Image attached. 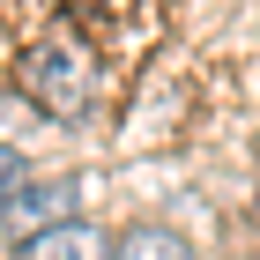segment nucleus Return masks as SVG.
I'll list each match as a JSON object with an SVG mask.
<instances>
[{
  "label": "nucleus",
  "mask_w": 260,
  "mask_h": 260,
  "mask_svg": "<svg viewBox=\"0 0 260 260\" xmlns=\"http://www.w3.org/2000/svg\"><path fill=\"white\" fill-rule=\"evenodd\" d=\"M112 260H201V245L171 223H126L112 231Z\"/></svg>",
  "instance_id": "obj_4"
},
{
  "label": "nucleus",
  "mask_w": 260,
  "mask_h": 260,
  "mask_svg": "<svg viewBox=\"0 0 260 260\" xmlns=\"http://www.w3.org/2000/svg\"><path fill=\"white\" fill-rule=\"evenodd\" d=\"M22 179H30V164H22V149H15V141H0V201L15 193Z\"/></svg>",
  "instance_id": "obj_5"
},
{
  "label": "nucleus",
  "mask_w": 260,
  "mask_h": 260,
  "mask_svg": "<svg viewBox=\"0 0 260 260\" xmlns=\"http://www.w3.org/2000/svg\"><path fill=\"white\" fill-rule=\"evenodd\" d=\"M15 260H112V231L97 216H67L52 231H38V238H22Z\"/></svg>",
  "instance_id": "obj_3"
},
{
  "label": "nucleus",
  "mask_w": 260,
  "mask_h": 260,
  "mask_svg": "<svg viewBox=\"0 0 260 260\" xmlns=\"http://www.w3.org/2000/svg\"><path fill=\"white\" fill-rule=\"evenodd\" d=\"M253 164H260V134H253Z\"/></svg>",
  "instance_id": "obj_6"
},
{
  "label": "nucleus",
  "mask_w": 260,
  "mask_h": 260,
  "mask_svg": "<svg viewBox=\"0 0 260 260\" xmlns=\"http://www.w3.org/2000/svg\"><path fill=\"white\" fill-rule=\"evenodd\" d=\"M15 89L38 104L45 119H82V112L97 104L104 75H97V52L60 30V38H38V45L15 60Z\"/></svg>",
  "instance_id": "obj_1"
},
{
  "label": "nucleus",
  "mask_w": 260,
  "mask_h": 260,
  "mask_svg": "<svg viewBox=\"0 0 260 260\" xmlns=\"http://www.w3.org/2000/svg\"><path fill=\"white\" fill-rule=\"evenodd\" d=\"M67 216H82V186L75 179H22L15 193L0 201V223L15 231V245L52 231V223H67Z\"/></svg>",
  "instance_id": "obj_2"
}]
</instances>
